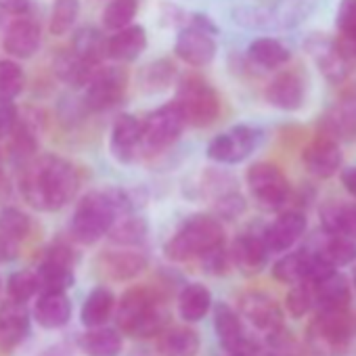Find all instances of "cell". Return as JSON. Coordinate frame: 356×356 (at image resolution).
<instances>
[{
    "instance_id": "cell-13",
    "label": "cell",
    "mask_w": 356,
    "mask_h": 356,
    "mask_svg": "<svg viewBox=\"0 0 356 356\" xmlns=\"http://www.w3.org/2000/svg\"><path fill=\"white\" fill-rule=\"evenodd\" d=\"M214 329H216V335L220 339L222 350H227L229 354H233V352H245L250 356L254 354V348H256L258 341L245 333L241 316L233 306H229L225 302L216 304V308H214Z\"/></svg>"
},
{
    "instance_id": "cell-17",
    "label": "cell",
    "mask_w": 356,
    "mask_h": 356,
    "mask_svg": "<svg viewBox=\"0 0 356 356\" xmlns=\"http://www.w3.org/2000/svg\"><path fill=\"white\" fill-rule=\"evenodd\" d=\"M231 262L248 277H254L266 268L270 250L262 235L243 233L231 245Z\"/></svg>"
},
{
    "instance_id": "cell-45",
    "label": "cell",
    "mask_w": 356,
    "mask_h": 356,
    "mask_svg": "<svg viewBox=\"0 0 356 356\" xmlns=\"http://www.w3.org/2000/svg\"><path fill=\"white\" fill-rule=\"evenodd\" d=\"M176 78V65L168 59H157L153 63H149L143 74H140V82L147 90H165Z\"/></svg>"
},
{
    "instance_id": "cell-26",
    "label": "cell",
    "mask_w": 356,
    "mask_h": 356,
    "mask_svg": "<svg viewBox=\"0 0 356 356\" xmlns=\"http://www.w3.org/2000/svg\"><path fill=\"white\" fill-rule=\"evenodd\" d=\"M202 348V337L193 327L174 325L157 335L159 356H197Z\"/></svg>"
},
{
    "instance_id": "cell-58",
    "label": "cell",
    "mask_w": 356,
    "mask_h": 356,
    "mask_svg": "<svg viewBox=\"0 0 356 356\" xmlns=\"http://www.w3.org/2000/svg\"><path fill=\"white\" fill-rule=\"evenodd\" d=\"M352 285H354V291H356V266H354V273H352Z\"/></svg>"
},
{
    "instance_id": "cell-37",
    "label": "cell",
    "mask_w": 356,
    "mask_h": 356,
    "mask_svg": "<svg viewBox=\"0 0 356 356\" xmlns=\"http://www.w3.org/2000/svg\"><path fill=\"white\" fill-rule=\"evenodd\" d=\"M72 49L88 63L101 65V61L107 57V38H103V34L95 28H82L76 32Z\"/></svg>"
},
{
    "instance_id": "cell-20",
    "label": "cell",
    "mask_w": 356,
    "mask_h": 356,
    "mask_svg": "<svg viewBox=\"0 0 356 356\" xmlns=\"http://www.w3.org/2000/svg\"><path fill=\"white\" fill-rule=\"evenodd\" d=\"M138 147H143V122L130 113H122L111 126L109 151L118 161L128 163L134 159Z\"/></svg>"
},
{
    "instance_id": "cell-51",
    "label": "cell",
    "mask_w": 356,
    "mask_h": 356,
    "mask_svg": "<svg viewBox=\"0 0 356 356\" xmlns=\"http://www.w3.org/2000/svg\"><path fill=\"white\" fill-rule=\"evenodd\" d=\"M200 260H202V266H204L210 275H225V273L229 270V266L233 264V262H231V252H229L225 245H220V248L208 252V254L202 256Z\"/></svg>"
},
{
    "instance_id": "cell-50",
    "label": "cell",
    "mask_w": 356,
    "mask_h": 356,
    "mask_svg": "<svg viewBox=\"0 0 356 356\" xmlns=\"http://www.w3.org/2000/svg\"><path fill=\"white\" fill-rule=\"evenodd\" d=\"M19 124V109L13 99L0 97V140L9 138Z\"/></svg>"
},
{
    "instance_id": "cell-55",
    "label": "cell",
    "mask_w": 356,
    "mask_h": 356,
    "mask_svg": "<svg viewBox=\"0 0 356 356\" xmlns=\"http://www.w3.org/2000/svg\"><path fill=\"white\" fill-rule=\"evenodd\" d=\"M36 356H74V352L67 343H53V346L40 350Z\"/></svg>"
},
{
    "instance_id": "cell-1",
    "label": "cell",
    "mask_w": 356,
    "mask_h": 356,
    "mask_svg": "<svg viewBox=\"0 0 356 356\" xmlns=\"http://www.w3.org/2000/svg\"><path fill=\"white\" fill-rule=\"evenodd\" d=\"M78 187V170L65 157L47 153L22 168L19 191L30 208L38 212H57L65 208L76 197Z\"/></svg>"
},
{
    "instance_id": "cell-10",
    "label": "cell",
    "mask_w": 356,
    "mask_h": 356,
    "mask_svg": "<svg viewBox=\"0 0 356 356\" xmlns=\"http://www.w3.org/2000/svg\"><path fill=\"white\" fill-rule=\"evenodd\" d=\"M128 88V74L122 67H99L86 84L84 105L90 111H107L115 107Z\"/></svg>"
},
{
    "instance_id": "cell-52",
    "label": "cell",
    "mask_w": 356,
    "mask_h": 356,
    "mask_svg": "<svg viewBox=\"0 0 356 356\" xmlns=\"http://www.w3.org/2000/svg\"><path fill=\"white\" fill-rule=\"evenodd\" d=\"M19 254V245L17 241L5 237V235H0V264H7L11 260H15Z\"/></svg>"
},
{
    "instance_id": "cell-43",
    "label": "cell",
    "mask_w": 356,
    "mask_h": 356,
    "mask_svg": "<svg viewBox=\"0 0 356 356\" xmlns=\"http://www.w3.org/2000/svg\"><path fill=\"white\" fill-rule=\"evenodd\" d=\"M26 86V74L17 59L7 57L0 59V97L15 99L24 92Z\"/></svg>"
},
{
    "instance_id": "cell-22",
    "label": "cell",
    "mask_w": 356,
    "mask_h": 356,
    "mask_svg": "<svg viewBox=\"0 0 356 356\" xmlns=\"http://www.w3.org/2000/svg\"><path fill=\"white\" fill-rule=\"evenodd\" d=\"M318 134L329 136L337 143L356 138V97L341 99L335 103L318 124Z\"/></svg>"
},
{
    "instance_id": "cell-35",
    "label": "cell",
    "mask_w": 356,
    "mask_h": 356,
    "mask_svg": "<svg viewBox=\"0 0 356 356\" xmlns=\"http://www.w3.org/2000/svg\"><path fill=\"white\" fill-rule=\"evenodd\" d=\"M312 250L323 260H327L333 268L356 262V239H350V237L325 233V237H321V241Z\"/></svg>"
},
{
    "instance_id": "cell-7",
    "label": "cell",
    "mask_w": 356,
    "mask_h": 356,
    "mask_svg": "<svg viewBox=\"0 0 356 356\" xmlns=\"http://www.w3.org/2000/svg\"><path fill=\"white\" fill-rule=\"evenodd\" d=\"M187 124H189L187 115L176 99L172 103L157 107L143 122V147L140 149H145L147 153H157L170 147L183 134Z\"/></svg>"
},
{
    "instance_id": "cell-27",
    "label": "cell",
    "mask_w": 356,
    "mask_h": 356,
    "mask_svg": "<svg viewBox=\"0 0 356 356\" xmlns=\"http://www.w3.org/2000/svg\"><path fill=\"white\" fill-rule=\"evenodd\" d=\"M314 61L323 76L331 82H341L348 74V53L343 51L341 42H331L325 38H316L310 44Z\"/></svg>"
},
{
    "instance_id": "cell-5",
    "label": "cell",
    "mask_w": 356,
    "mask_h": 356,
    "mask_svg": "<svg viewBox=\"0 0 356 356\" xmlns=\"http://www.w3.org/2000/svg\"><path fill=\"white\" fill-rule=\"evenodd\" d=\"M354 316L348 308L316 310L306 329V346L316 356H343L354 337Z\"/></svg>"
},
{
    "instance_id": "cell-53",
    "label": "cell",
    "mask_w": 356,
    "mask_h": 356,
    "mask_svg": "<svg viewBox=\"0 0 356 356\" xmlns=\"http://www.w3.org/2000/svg\"><path fill=\"white\" fill-rule=\"evenodd\" d=\"M0 9L13 15H26L30 11V0H0Z\"/></svg>"
},
{
    "instance_id": "cell-36",
    "label": "cell",
    "mask_w": 356,
    "mask_h": 356,
    "mask_svg": "<svg viewBox=\"0 0 356 356\" xmlns=\"http://www.w3.org/2000/svg\"><path fill=\"white\" fill-rule=\"evenodd\" d=\"M248 57L252 63H256L264 70H277L291 59V53L277 38H256L248 47Z\"/></svg>"
},
{
    "instance_id": "cell-12",
    "label": "cell",
    "mask_w": 356,
    "mask_h": 356,
    "mask_svg": "<svg viewBox=\"0 0 356 356\" xmlns=\"http://www.w3.org/2000/svg\"><path fill=\"white\" fill-rule=\"evenodd\" d=\"M239 314L258 331L273 333L285 327L283 308L264 291H248L239 298Z\"/></svg>"
},
{
    "instance_id": "cell-48",
    "label": "cell",
    "mask_w": 356,
    "mask_h": 356,
    "mask_svg": "<svg viewBox=\"0 0 356 356\" xmlns=\"http://www.w3.org/2000/svg\"><path fill=\"white\" fill-rule=\"evenodd\" d=\"M335 24L346 42H356V0H341Z\"/></svg>"
},
{
    "instance_id": "cell-19",
    "label": "cell",
    "mask_w": 356,
    "mask_h": 356,
    "mask_svg": "<svg viewBox=\"0 0 356 356\" xmlns=\"http://www.w3.org/2000/svg\"><path fill=\"white\" fill-rule=\"evenodd\" d=\"M40 40H42L40 26L34 19L19 17L7 28L5 38H3V49L9 57L17 61L32 59L40 49Z\"/></svg>"
},
{
    "instance_id": "cell-40",
    "label": "cell",
    "mask_w": 356,
    "mask_h": 356,
    "mask_svg": "<svg viewBox=\"0 0 356 356\" xmlns=\"http://www.w3.org/2000/svg\"><path fill=\"white\" fill-rule=\"evenodd\" d=\"M80 15V0H55L49 19V32L53 36H65L72 32Z\"/></svg>"
},
{
    "instance_id": "cell-11",
    "label": "cell",
    "mask_w": 356,
    "mask_h": 356,
    "mask_svg": "<svg viewBox=\"0 0 356 356\" xmlns=\"http://www.w3.org/2000/svg\"><path fill=\"white\" fill-rule=\"evenodd\" d=\"M174 53L178 59H183L191 67H206L216 57V40L214 32L191 24L189 28L178 32Z\"/></svg>"
},
{
    "instance_id": "cell-14",
    "label": "cell",
    "mask_w": 356,
    "mask_h": 356,
    "mask_svg": "<svg viewBox=\"0 0 356 356\" xmlns=\"http://www.w3.org/2000/svg\"><path fill=\"white\" fill-rule=\"evenodd\" d=\"M256 147V130L250 126H235L229 132L214 136L208 145V157L218 163H239Z\"/></svg>"
},
{
    "instance_id": "cell-4",
    "label": "cell",
    "mask_w": 356,
    "mask_h": 356,
    "mask_svg": "<svg viewBox=\"0 0 356 356\" xmlns=\"http://www.w3.org/2000/svg\"><path fill=\"white\" fill-rule=\"evenodd\" d=\"M225 245V229L214 216H191L165 243V258L172 262H189Z\"/></svg>"
},
{
    "instance_id": "cell-16",
    "label": "cell",
    "mask_w": 356,
    "mask_h": 356,
    "mask_svg": "<svg viewBox=\"0 0 356 356\" xmlns=\"http://www.w3.org/2000/svg\"><path fill=\"white\" fill-rule=\"evenodd\" d=\"M304 233H306V216L300 210H287L279 214L277 220L264 229L262 237L270 254H283L291 250L302 239Z\"/></svg>"
},
{
    "instance_id": "cell-44",
    "label": "cell",
    "mask_w": 356,
    "mask_h": 356,
    "mask_svg": "<svg viewBox=\"0 0 356 356\" xmlns=\"http://www.w3.org/2000/svg\"><path fill=\"white\" fill-rule=\"evenodd\" d=\"M36 293H40V283H38V275L34 270H15L9 277V283H7L9 300L28 304Z\"/></svg>"
},
{
    "instance_id": "cell-24",
    "label": "cell",
    "mask_w": 356,
    "mask_h": 356,
    "mask_svg": "<svg viewBox=\"0 0 356 356\" xmlns=\"http://www.w3.org/2000/svg\"><path fill=\"white\" fill-rule=\"evenodd\" d=\"M34 318L44 329H61L72 321V300L65 291H42L34 306Z\"/></svg>"
},
{
    "instance_id": "cell-9",
    "label": "cell",
    "mask_w": 356,
    "mask_h": 356,
    "mask_svg": "<svg viewBox=\"0 0 356 356\" xmlns=\"http://www.w3.org/2000/svg\"><path fill=\"white\" fill-rule=\"evenodd\" d=\"M245 183L250 193L264 206V208H281L289 197V183L287 176L268 161H258L248 168Z\"/></svg>"
},
{
    "instance_id": "cell-6",
    "label": "cell",
    "mask_w": 356,
    "mask_h": 356,
    "mask_svg": "<svg viewBox=\"0 0 356 356\" xmlns=\"http://www.w3.org/2000/svg\"><path fill=\"white\" fill-rule=\"evenodd\" d=\"M176 101L183 107L187 122L193 126H210L220 115V97L218 92L202 78L187 76L178 84Z\"/></svg>"
},
{
    "instance_id": "cell-8",
    "label": "cell",
    "mask_w": 356,
    "mask_h": 356,
    "mask_svg": "<svg viewBox=\"0 0 356 356\" xmlns=\"http://www.w3.org/2000/svg\"><path fill=\"white\" fill-rule=\"evenodd\" d=\"M78 256L67 243H51L36 268L40 293L42 291H67L74 285V266Z\"/></svg>"
},
{
    "instance_id": "cell-46",
    "label": "cell",
    "mask_w": 356,
    "mask_h": 356,
    "mask_svg": "<svg viewBox=\"0 0 356 356\" xmlns=\"http://www.w3.org/2000/svg\"><path fill=\"white\" fill-rule=\"evenodd\" d=\"M285 308L291 318H304L314 308V287L308 281L291 285L285 296Z\"/></svg>"
},
{
    "instance_id": "cell-56",
    "label": "cell",
    "mask_w": 356,
    "mask_h": 356,
    "mask_svg": "<svg viewBox=\"0 0 356 356\" xmlns=\"http://www.w3.org/2000/svg\"><path fill=\"white\" fill-rule=\"evenodd\" d=\"M9 197H11V181H9V176L0 170V204H7Z\"/></svg>"
},
{
    "instance_id": "cell-57",
    "label": "cell",
    "mask_w": 356,
    "mask_h": 356,
    "mask_svg": "<svg viewBox=\"0 0 356 356\" xmlns=\"http://www.w3.org/2000/svg\"><path fill=\"white\" fill-rule=\"evenodd\" d=\"M341 47H343V51H346L348 55L352 53V55L356 57V42H346V40H341Z\"/></svg>"
},
{
    "instance_id": "cell-28",
    "label": "cell",
    "mask_w": 356,
    "mask_h": 356,
    "mask_svg": "<svg viewBox=\"0 0 356 356\" xmlns=\"http://www.w3.org/2000/svg\"><path fill=\"white\" fill-rule=\"evenodd\" d=\"M314 287V308L325 310V308H348L352 300V287L348 279L333 270L321 281L312 283Z\"/></svg>"
},
{
    "instance_id": "cell-29",
    "label": "cell",
    "mask_w": 356,
    "mask_h": 356,
    "mask_svg": "<svg viewBox=\"0 0 356 356\" xmlns=\"http://www.w3.org/2000/svg\"><path fill=\"white\" fill-rule=\"evenodd\" d=\"M78 346L86 356H120L124 348V339H122V331L101 325L82 333Z\"/></svg>"
},
{
    "instance_id": "cell-47",
    "label": "cell",
    "mask_w": 356,
    "mask_h": 356,
    "mask_svg": "<svg viewBox=\"0 0 356 356\" xmlns=\"http://www.w3.org/2000/svg\"><path fill=\"white\" fill-rule=\"evenodd\" d=\"M264 343L268 348H273L279 356H302V343L285 327H281V329H277L273 333H266Z\"/></svg>"
},
{
    "instance_id": "cell-33",
    "label": "cell",
    "mask_w": 356,
    "mask_h": 356,
    "mask_svg": "<svg viewBox=\"0 0 356 356\" xmlns=\"http://www.w3.org/2000/svg\"><path fill=\"white\" fill-rule=\"evenodd\" d=\"M115 310V296L107 287H95L82 304L80 321L86 329L105 325Z\"/></svg>"
},
{
    "instance_id": "cell-18",
    "label": "cell",
    "mask_w": 356,
    "mask_h": 356,
    "mask_svg": "<svg viewBox=\"0 0 356 356\" xmlns=\"http://www.w3.org/2000/svg\"><path fill=\"white\" fill-rule=\"evenodd\" d=\"M304 165L306 170L316 176V178H331L333 174H337V170L341 168V149L339 143L329 138V136H316L302 153Z\"/></svg>"
},
{
    "instance_id": "cell-25",
    "label": "cell",
    "mask_w": 356,
    "mask_h": 356,
    "mask_svg": "<svg viewBox=\"0 0 356 356\" xmlns=\"http://www.w3.org/2000/svg\"><path fill=\"white\" fill-rule=\"evenodd\" d=\"M147 49V32L143 26H128L118 32H113L107 38V59L128 63L143 55Z\"/></svg>"
},
{
    "instance_id": "cell-38",
    "label": "cell",
    "mask_w": 356,
    "mask_h": 356,
    "mask_svg": "<svg viewBox=\"0 0 356 356\" xmlns=\"http://www.w3.org/2000/svg\"><path fill=\"white\" fill-rule=\"evenodd\" d=\"M36 151H38V138H36L32 126L19 122L17 128L9 136V155H11V159L17 165L24 168L26 163H30L36 157Z\"/></svg>"
},
{
    "instance_id": "cell-54",
    "label": "cell",
    "mask_w": 356,
    "mask_h": 356,
    "mask_svg": "<svg viewBox=\"0 0 356 356\" xmlns=\"http://www.w3.org/2000/svg\"><path fill=\"white\" fill-rule=\"evenodd\" d=\"M341 185L352 197H356V165L341 172Z\"/></svg>"
},
{
    "instance_id": "cell-34",
    "label": "cell",
    "mask_w": 356,
    "mask_h": 356,
    "mask_svg": "<svg viewBox=\"0 0 356 356\" xmlns=\"http://www.w3.org/2000/svg\"><path fill=\"white\" fill-rule=\"evenodd\" d=\"M310 248L306 250H298V252H289L283 258H279L273 266V277L279 283L285 285H296L302 281H308V270H310Z\"/></svg>"
},
{
    "instance_id": "cell-15",
    "label": "cell",
    "mask_w": 356,
    "mask_h": 356,
    "mask_svg": "<svg viewBox=\"0 0 356 356\" xmlns=\"http://www.w3.org/2000/svg\"><path fill=\"white\" fill-rule=\"evenodd\" d=\"M99 273L109 281H130L143 275L147 268V256L138 252L136 248H124L122 250H107L97 260Z\"/></svg>"
},
{
    "instance_id": "cell-2",
    "label": "cell",
    "mask_w": 356,
    "mask_h": 356,
    "mask_svg": "<svg viewBox=\"0 0 356 356\" xmlns=\"http://www.w3.org/2000/svg\"><path fill=\"white\" fill-rule=\"evenodd\" d=\"M130 197L120 189H103L86 193L70 222V235L76 243L95 245L113 229L115 220L130 212Z\"/></svg>"
},
{
    "instance_id": "cell-39",
    "label": "cell",
    "mask_w": 356,
    "mask_h": 356,
    "mask_svg": "<svg viewBox=\"0 0 356 356\" xmlns=\"http://www.w3.org/2000/svg\"><path fill=\"white\" fill-rule=\"evenodd\" d=\"M147 237V222L138 216H132L130 212L120 216L109 231V239L124 248H138Z\"/></svg>"
},
{
    "instance_id": "cell-31",
    "label": "cell",
    "mask_w": 356,
    "mask_h": 356,
    "mask_svg": "<svg viewBox=\"0 0 356 356\" xmlns=\"http://www.w3.org/2000/svg\"><path fill=\"white\" fill-rule=\"evenodd\" d=\"M321 222L325 233L356 239V206L346 202H327L321 208Z\"/></svg>"
},
{
    "instance_id": "cell-32",
    "label": "cell",
    "mask_w": 356,
    "mask_h": 356,
    "mask_svg": "<svg viewBox=\"0 0 356 356\" xmlns=\"http://www.w3.org/2000/svg\"><path fill=\"white\" fill-rule=\"evenodd\" d=\"M212 308V293L204 283H189L178 293V312L187 323H200Z\"/></svg>"
},
{
    "instance_id": "cell-21",
    "label": "cell",
    "mask_w": 356,
    "mask_h": 356,
    "mask_svg": "<svg viewBox=\"0 0 356 356\" xmlns=\"http://www.w3.org/2000/svg\"><path fill=\"white\" fill-rule=\"evenodd\" d=\"M264 97L273 107H277L281 111H298L304 105L306 86H304V80L300 78V74L281 72L270 80Z\"/></svg>"
},
{
    "instance_id": "cell-42",
    "label": "cell",
    "mask_w": 356,
    "mask_h": 356,
    "mask_svg": "<svg viewBox=\"0 0 356 356\" xmlns=\"http://www.w3.org/2000/svg\"><path fill=\"white\" fill-rule=\"evenodd\" d=\"M138 13V0H111L103 9V26L111 32L132 26Z\"/></svg>"
},
{
    "instance_id": "cell-41",
    "label": "cell",
    "mask_w": 356,
    "mask_h": 356,
    "mask_svg": "<svg viewBox=\"0 0 356 356\" xmlns=\"http://www.w3.org/2000/svg\"><path fill=\"white\" fill-rule=\"evenodd\" d=\"M30 231H32V220L24 210L15 206H5L0 210V235L19 243L30 235Z\"/></svg>"
},
{
    "instance_id": "cell-23",
    "label": "cell",
    "mask_w": 356,
    "mask_h": 356,
    "mask_svg": "<svg viewBox=\"0 0 356 356\" xmlns=\"http://www.w3.org/2000/svg\"><path fill=\"white\" fill-rule=\"evenodd\" d=\"M30 333V312L26 304L7 300L0 306V350L17 348Z\"/></svg>"
},
{
    "instance_id": "cell-49",
    "label": "cell",
    "mask_w": 356,
    "mask_h": 356,
    "mask_svg": "<svg viewBox=\"0 0 356 356\" xmlns=\"http://www.w3.org/2000/svg\"><path fill=\"white\" fill-rule=\"evenodd\" d=\"M216 212L220 218H227V220H233L237 216H241L245 212V200L239 195V191H225L216 197Z\"/></svg>"
},
{
    "instance_id": "cell-3",
    "label": "cell",
    "mask_w": 356,
    "mask_h": 356,
    "mask_svg": "<svg viewBox=\"0 0 356 356\" xmlns=\"http://www.w3.org/2000/svg\"><path fill=\"white\" fill-rule=\"evenodd\" d=\"M115 323L124 335L138 339L157 337L170 327V306L159 291L147 285H136L122 296Z\"/></svg>"
},
{
    "instance_id": "cell-30",
    "label": "cell",
    "mask_w": 356,
    "mask_h": 356,
    "mask_svg": "<svg viewBox=\"0 0 356 356\" xmlns=\"http://www.w3.org/2000/svg\"><path fill=\"white\" fill-rule=\"evenodd\" d=\"M53 67H55V74L59 80H63L65 84L70 86H86L92 76L97 74V70L101 65H92L88 63L86 59H82L74 49L72 51H63L55 57L53 61Z\"/></svg>"
},
{
    "instance_id": "cell-59",
    "label": "cell",
    "mask_w": 356,
    "mask_h": 356,
    "mask_svg": "<svg viewBox=\"0 0 356 356\" xmlns=\"http://www.w3.org/2000/svg\"><path fill=\"white\" fill-rule=\"evenodd\" d=\"M229 356H250V354H245V352H233V354H229Z\"/></svg>"
}]
</instances>
